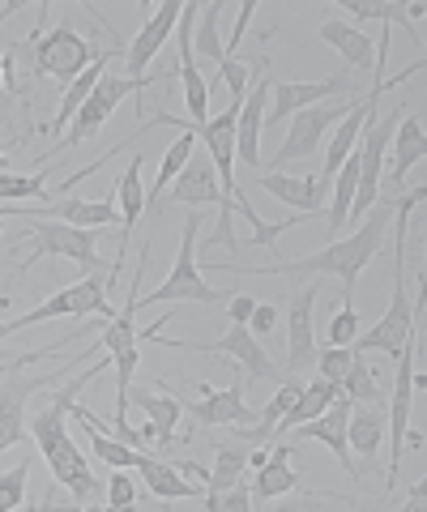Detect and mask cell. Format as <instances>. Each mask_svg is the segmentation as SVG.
Listing matches in <instances>:
<instances>
[{"instance_id": "obj_1", "label": "cell", "mask_w": 427, "mask_h": 512, "mask_svg": "<svg viewBox=\"0 0 427 512\" xmlns=\"http://www.w3.org/2000/svg\"><path fill=\"white\" fill-rule=\"evenodd\" d=\"M393 210L398 201L393 197H376V205L359 218V227L351 235H338L329 239L321 252L312 256H299V261H278V265H231V261H214V269H227V274H278V278H308V274H334L342 278V308H355V278L359 269L376 261L381 252V239L393 222Z\"/></svg>"}, {"instance_id": "obj_2", "label": "cell", "mask_w": 427, "mask_h": 512, "mask_svg": "<svg viewBox=\"0 0 427 512\" xmlns=\"http://www.w3.org/2000/svg\"><path fill=\"white\" fill-rule=\"evenodd\" d=\"M103 367H112V359L94 363V367H86V372H73L69 389L56 393L52 406H43V410L35 414V431H30V436H35V444H39V453H43V461H47V470H52V478H56V487H69V495H73L77 508H86L94 495H103V487H99V478H94L90 461L82 457V448L69 440V427H65V423H69V402L86 389L94 376L103 372Z\"/></svg>"}, {"instance_id": "obj_3", "label": "cell", "mask_w": 427, "mask_h": 512, "mask_svg": "<svg viewBox=\"0 0 427 512\" xmlns=\"http://www.w3.org/2000/svg\"><path fill=\"white\" fill-rule=\"evenodd\" d=\"M103 52L94 47L90 39H82L73 30V22H56L52 30H39L30 35L26 43L18 47H5V82H9V94H13V77H56L60 86H73L94 60Z\"/></svg>"}, {"instance_id": "obj_4", "label": "cell", "mask_w": 427, "mask_h": 512, "mask_svg": "<svg viewBox=\"0 0 427 512\" xmlns=\"http://www.w3.org/2000/svg\"><path fill=\"white\" fill-rule=\"evenodd\" d=\"M120 261H124V256H116L107 274H90L86 282L56 291L52 299L39 303V308H30L26 316H13L9 325H0V342H5L9 333H18V329L43 325V320H60V316H103V320H112L116 312H112V303H107V291H112L116 278H120Z\"/></svg>"}, {"instance_id": "obj_5", "label": "cell", "mask_w": 427, "mask_h": 512, "mask_svg": "<svg viewBox=\"0 0 427 512\" xmlns=\"http://www.w3.org/2000/svg\"><path fill=\"white\" fill-rule=\"evenodd\" d=\"M18 235L35 239V256L18 265V274H26L43 256H60V261H73L77 269H86V274H103L99 227H69V222H52V218H30Z\"/></svg>"}, {"instance_id": "obj_6", "label": "cell", "mask_w": 427, "mask_h": 512, "mask_svg": "<svg viewBox=\"0 0 427 512\" xmlns=\"http://www.w3.org/2000/svg\"><path fill=\"white\" fill-rule=\"evenodd\" d=\"M197 239H201V214H188L180 227V252H176V269L163 278V286L150 295L137 299V308H150V303H227L223 291H214L210 282L201 278L197 269Z\"/></svg>"}, {"instance_id": "obj_7", "label": "cell", "mask_w": 427, "mask_h": 512, "mask_svg": "<svg viewBox=\"0 0 427 512\" xmlns=\"http://www.w3.org/2000/svg\"><path fill=\"white\" fill-rule=\"evenodd\" d=\"M176 77V69H167V73H154V77H141V82H133V77H112V73H103L99 77V86L90 90V99L82 103V111L73 116L69 124V133L60 137V146H52V154H65V146H82V141H90L99 128L107 124V116L120 107V99H129V94H137L141 99V86H154V82H171Z\"/></svg>"}, {"instance_id": "obj_8", "label": "cell", "mask_w": 427, "mask_h": 512, "mask_svg": "<svg viewBox=\"0 0 427 512\" xmlns=\"http://www.w3.org/2000/svg\"><path fill=\"white\" fill-rule=\"evenodd\" d=\"M65 376H73L69 363L60 367V372H52V376H30L26 367L13 363V355H9V363L0 367V453L13 448V444H22V440H30V427H26L30 397H35L43 384L65 380Z\"/></svg>"}, {"instance_id": "obj_9", "label": "cell", "mask_w": 427, "mask_h": 512, "mask_svg": "<svg viewBox=\"0 0 427 512\" xmlns=\"http://www.w3.org/2000/svg\"><path fill=\"white\" fill-rule=\"evenodd\" d=\"M154 342H163L171 350H197V355H227L231 363L244 367V384H252V380H278L282 384L287 380L282 363H274L270 355H265L261 342L252 338V329L240 325V320H231V329L218 342H171V338H163V333H154Z\"/></svg>"}, {"instance_id": "obj_10", "label": "cell", "mask_w": 427, "mask_h": 512, "mask_svg": "<svg viewBox=\"0 0 427 512\" xmlns=\"http://www.w3.org/2000/svg\"><path fill=\"white\" fill-rule=\"evenodd\" d=\"M351 103L355 99H342V103H329V107H304V111H295L291 116V133H287V141L278 146V154H270V163H274V171H282L287 163H304L308 154H316L321 150V137L334 128L346 111H351Z\"/></svg>"}, {"instance_id": "obj_11", "label": "cell", "mask_w": 427, "mask_h": 512, "mask_svg": "<svg viewBox=\"0 0 427 512\" xmlns=\"http://www.w3.org/2000/svg\"><path fill=\"white\" fill-rule=\"evenodd\" d=\"M265 111H270V60H257V82L248 86L240 99V116H235V154L244 167H261V128H265Z\"/></svg>"}, {"instance_id": "obj_12", "label": "cell", "mask_w": 427, "mask_h": 512, "mask_svg": "<svg viewBox=\"0 0 427 512\" xmlns=\"http://www.w3.org/2000/svg\"><path fill=\"white\" fill-rule=\"evenodd\" d=\"M321 299V286H295L291 291V308H287V376H304L308 367H316V333H312V312Z\"/></svg>"}, {"instance_id": "obj_13", "label": "cell", "mask_w": 427, "mask_h": 512, "mask_svg": "<svg viewBox=\"0 0 427 512\" xmlns=\"http://www.w3.org/2000/svg\"><path fill=\"white\" fill-rule=\"evenodd\" d=\"M419 346V329L410 333L406 350L398 355V384H393V406H389V427H385V440H389V474H385V491L393 495V487H398V474H402V453H406V427H410V355H415Z\"/></svg>"}, {"instance_id": "obj_14", "label": "cell", "mask_w": 427, "mask_h": 512, "mask_svg": "<svg viewBox=\"0 0 427 512\" xmlns=\"http://www.w3.org/2000/svg\"><path fill=\"white\" fill-rule=\"evenodd\" d=\"M270 94H274V111H265V124H282V120H291L295 111H304V107H316L321 99H329V94H342V99H355V86H351V77L346 73H334V77H325V82H274L270 77Z\"/></svg>"}, {"instance_id": "obj_15", "label": "cell", "mask_w": 427, "mask_h": 512, "mask_svg": "<svg viewBox=\"0 0 427 512\" xmlns=\"http://www.w3.org/2000/svg\"><path fill=\"white\" fill-rule=\"evenodd\" d=\"M244 393H248V384L240 380V363H235V384L223 393H214V389H205L201 402H184V410L197 419V427H231V423H257V410H252L244 402Z\"/></svg>"}, {"instance_id": "obj_16", "label": "cell", "mask_w": 427, "mask_h": 512, "mask_svg": "<svg viewBox=\"0 0 427 512\" xmlns=\"http://www.w3.org/2000/svg\"><path fill=\"white\" fill-rule=\"evenodd\" d=\"M180 0H163V5L154 9V18L137 30V39L124 47V69H129V77L133 82H141L146 77V69H150V60L163 52V43L171 39V30H176V22H180Z\"/></svg>"}, {"instance_id": "obj_17", "label": "cell", "mask_w": 427, "mask_h": 512, "mask_svg": "<svg viewBox=\"0 0 427 512\" xmlns=\"http://www.w3.org/2000/svg\"><path fill=\"white\" fill-rule=\"evenodd\" d=\"M346 423H351V397L338 393L334 402H329L321 414H316V419L299 423V427H295V436H299V440H321V444H329V448H334V457L359 478L363 470L351 461V444H346Z\"/></svg>"}, {"instance_id": "obj_18", "label": "cell", "mask_w": 427, "mask_h": 512, "mask_svg": "<svg viewBox=\"0 0 427 512\" xmlns=\"http://www.w3.org/2000/svg\"><path fill=\"white\" fill-rule=\"evenodd\" d=\"M0 218H56V222H69V227H107L116 222L112 201H82V197H60V201H47L39 210H0Z\"/></svg>"}, {"instance_id": "obj_19", "label": "cell", "mask_w": 427, "mask_h": 512, "mask_svg": "<svg viewBox=\"0 0 427 512\" xmlns=\"http://www.w3.org/2000/svg\"><path fill=\"white\" fill-rule=\"evenodd\" d=\"M137 402V410L150 419V427H141L146 440H158L163 448L176 444V427H180V414H184V402L176 393H150V389H137L129 393V406Z\"/></svg>"}, {"instance_id": "obj_20", "label": "cell", "mask_w": 427, "mask_h": 512, "mask_svg": "<svg viewBox=\"0 0 427 512\" xmlns=\"http://www.w3.org/2000/svg\"><path fill=\"white\" fill-rule=\"evenodd\" d=\"M385 427H389L385 402H351L346 444H351L363 461H376V453H381V444H385Z\"/></svg>"}, {"instance_id": "obj_21", "label": "cell", "mask_w": 427, "mask_h": 512, "mask_svg": "<svg viewBox=\"0 0 427 512\" xmlns=\"http://www.w3.org/2000/svg\"><path fill=\"white\" fill-rule=\"evenodd\" d=\"M133 470L146 478L150 495H158V500H193V495H205V491H197L193 483H188L176 461H158V457H150V453H141Z\"/></svg>"}, {"instance_id": "obj_22", "label": "cell", "mask_w": 427, "mask_h": 512, "mask_svg": "<svg viewBox=\"0 0 427 512\" xmlns=\"http://www.w3.org/2000/svg\"><path fill=\"white\" fill-rule=\"evenodd\" d=\"M291 461V448L287 444H278L270 448V457L257 466V478H252V504H261V500H278V495H287L299 487V474L287 466Z\"/></svg>"}, {"instance_id": "obj_23", "label": "cell", "mask_w": 427, "mask_h": 512, "mask_svg": "<svg viewBox=\"0 0 427 512\" xmlns=\"http://www.w3.org/2000/svg\"><path fill=\"white\" fill-rule=\"evenodd\" d=\"M116 56H124V47H116V52H103V56L94 60V64H90V69H86L82 77H77L73 86H65V99H60V107H56V120L47 124V128H52L56 137H65V133H69V120L77 116V111H82V103L90 99V90L99 86V77L107 73V64H112Z\"/></svg>"}, {"instance_id": "obj_24", "label": "cell", "mask_w": 427, "mask_h": 512, "mask_svg": "<svg viewBox=\"0 0 427 512\" xmlns=\"http://www.w3.org/2000/svg\"><path fill=\"white\" fill-rule=\"evenodd\" d=\"M342 393V384H334V380H325V376H316V380H308L304 389H299V397L291 402V410L278 419V427H274V440L278 436H287V431H295L299 423H308V419H316L334 397Z\"/></svg>"}, {"instance_id": "obj_25", "label": "cell", "mask_w": 427, "mask_h": 512, "mask_svg": "<svg viewBox=\"0 0 427 512\" xmlns=\"http://www.w3.org/2000/svg\"><path fill=\"white\" fill-rule=\"evenodd\" d=\"M316 35H321L329 47H334V52H342V60H346V64H355V69H372V64H376V47H372V39L363 35V30H355L351 22L325 18Z\"/></svg>"}, {"instance_id": "obj_26", "label": "cell", "mask_w": 427, "mask_h": 512, "mask_svg": "<svg viewBox=\"0 0 427 512\" xmlns=\"http://www.w3.org/2000/svg\"><path fill=\"white\" fill-rule=\"evenodd\" d=\"M423 154H427L423 120H419V116H410V120L402 116L398 128H393V171H389L393 188H402V184H406L410 167H419V163H423Z\"/></svg>"}, {"instance_id": "obj_27", "label": "cell", "mask_w": 427, "mask_h": 512, "mask_svg": "<svg viewBox=\"0 0 427 512\" xmlns=\"http://www.w3.org/2000/svg\"><path fill=\"white\" fill-rule=\"evenodd\" d=\"M261 188L270 192V197L287 201L295 214H321V197H325V192L316 188V175L299 180V175H287V171H270V175L261 180Z\"/></svg>"}, {"instance_id": "obj_28", "label": "cell", "mask_w": 427, "mask_h": 512, "mask_svg": "<svg viewBox=\"0 0 427 512\" xmlns=\"http://www.w3.org/2000/svg\"><path fill=\"white\" fill-rule=\"evenodd\" d=\"M116 201H120V210H124V231H120V252L116 256H129V235L137 227V218L141 210H146V188H141V154L129 158V167H124V175L116 180Z\"/></svg>"}, {"instance_id": "obj_29", "label": "cell", "mask_w": 427, "mask_h": 512, "mask_svg": "<svg viewBox=\"0 0 427 512\" xmlns=\"http://www.w3.org/2000/svg\"><path fill=\"white\" fill-rule=\"evenodd\" d=\"M227 13V5L223 0H210V5H201V13H197V26H193V56L201 60H210L214 69H223V60H227V47H223V39H218V18Z\"/></svg>"}, {"instance_id": "obj_30", "label": "cell", "mask_w": 427, "mask_h": 512, "mask_svg": "<svg viewBox=\"0 0 427 512\" xmlns=\"http://www.w3.org/2000/svg\"><path fill=\"white\" fill-rule=\"evenodd\" d=\"M197 150V133H193V124L184 120V133H180V141L171 146L167 154H163V167H158V180H154V188L146 192V205H158L163 201V192H167V184L176 180V175L184 171V163H188V154Z\"/></svg>"}, {"instance_id": "obj_31", "label": "cell", "mask_w": 427, "mask_h": 512, "mask_svg": "<svg viewBox=\"0 0 427 512\" xmlns=\"http://www.w3.org/2000/svg\"><path fill=\"white\" fill-rule=\"evenodd\" d=\"M244 470H248V448L244 444H223L214 453V470L205 474V487H210V495L227 491L235 483H244Z\"/></svg>"}, {"instance_id": "obj_32", "label": "cell", "mask_w": 427, "mask_h": 512, "mask_svg": "<svg viewBox=\"0 0 427 512\" xmlns=\"http://www.w3.org/2000/svg\"><path fill=\"white\" fill-rule=\"evenodd\" d=\"M342 393L351 397V402H385L381 376H376L372 359L359 355V350H355V359H351V367H346V376H342Z\"/></svg>"}, {"instance_id": "obj_33", "label": "cell", "mask_w": 427, "mask_h": 512, "mask_svg": "<svg viewBox=\"0 0 427 512\" xmlns=\"http://www.w3.org/2000/svg\"><path fill=\"white\" fill-rule=\"evenodd\" d=\"M47 175H52V167L47 171H35V175H13V171H0V201H52V188H47Z\"/></svg>"}, {"instance_id": "obj_34", "label": "cell", "mask_w": 427, "mask_h": 512, "mask_svg": "<svg viewBox=\"0 0 427 512\" xmlns=\"http://www.w3.org/2000/svg\"><path fill=\"white\" fill-rule=\"evenodd\" d=\"M26 478H30V461H18L9 474H0V512L26 504Z\"/></svg>"}, {"instance_id": "obj_35", "label": "cell", "mask_w": 427, "mask_h": 512, "mask_svg": "<svg viewBox=\"0 0 427 512\" xmlns=\"http://www.w3.org/2000/svg\"><path fill=\"white\" fill-rule=\"evenodd\" d=\"M346 13H355V18H376V22H402L410 30V5H368V0H346L342 5Z\"/></svg>"}, {"instance_id": "obj_36", "label": "cell", "mask_w": 427, "mask_h": 512, "mask_svg": "<svg viewBox=\"0 0 427 512\" xmlns=\"http://www.w3.org/2000/svg\"><path fill=\"white\" fill-rule=\"evenodd\" d=\"M351 359H355V350H351V346L316 350V376H325V380L342 384V376H346V367H351Z\"/></svg>"}, {"instance_id": "obj_37", "label": "cell", "mask_w": 427, "mask_h": 512, "mask_svg": "<svg viewBox=\"0 0 427 512\" xmlns=\"http://www.w3.org/2000/svg\"><path fill=\"white\" fill-rule=\"evenodd\" d=\"M248 508H252V491L244 483L205 495V512H248Z\"/></svg>"}, {"instance_id": "obj_38", "label": "cell", "mask_w": 427, "mask_h": 512, "mask_svg": "<svg viewBox=\"0 0 427 512\" xmlns=\"http://www.w3.org/2000/svg\"><path fill=\"white\" fill-rule=\"evenodd\" d=\"M137 500H141V495H137V483H133V478L124 474V470H116V474H112V483H107V508L120 512V508H133Z\"/></svg>"}, {"instance_id": "obj_39", "label": "cell", "mask_w": 427, "mask_h": 512, "mask_svg": "<svg viewBox=\"0 0 427 512\" xmlns=\"http://www.w3.org/2000/svg\"><path fill=\"white\" fill-rule=\"evenodd\" d=\"M359 338V316L355 308H338L334 320H329V342L334 346H351Z\"/></svg>"}, {"instance_id": "obj_40", "label": "cell", "mask_w": 427, "mask_h": 512, "mask_svg": "<svg viewBox=\"0 0 427 512\" xmlns=\"http://www.w3.org/2000/svg\"><path fill=\"white\" fill-rule=\"evenodd\" d=\"M274 320H278L274 303H257V308H252V316H248V329H252V338H261V333H274Z\"/></svg>"}, {"instance_id": "obj_41", "label": "cell", "mask_w": 427, "mask_h": 512, "mask_svg": "<svg viewBox=\"0 0 427 512\" xmlns=\"http://www.w3.org/2000/svg\"><path fill=\"white\" fill-rule=\"evenodd\" d=\"M257 13V0H244L240 5V18H235V30H231V52L227 56H240V39L248 35V18Z\"/></svg>"}, {"instance_id": "obj_42", "label": "cell", "mask_w": 427, "mask_h": 512, "mask_svg": "<svg viewBox=\"0 0 427 512\" xmlns=\"http://www.w3.org/2000/svg\"><path fill=\"white\" fill-rule=\"evenodd\" d=\"M252 308H257V299H248V295H235V299H227V316H231V320H240V325H248Z\"/></svg>"}, {"instance_id": "obj_43", "label": "cell", "mask_w": 427, "mask_h": 512, "mask_svg": "<svg viewBox=\"0 0 427 512\" xmlns=\"http://www.w3.org/2000/svg\"><path fill=\"white\" fill-rule=\"evenodd\" d=\"M9 103V82H5V47H0V107Z\"/></svg>"}, {"instance_id": "obj_44", "label": "cell", "mask_w": 427, "mask_h": 512, "mask_svg": "<svg viewBox=\"0 0 427 512\" xmlns=\"http://www.w3.org/2000/svg\"><path fill=\"white\" fill-rule=\"evenodd\" d=\"M9 163V154H5V141H0V167H5Z\"/></svg>"}, {"instance_id": "obj_45", "label": "cell", "mask_w": 427, "mask_h": 512, "mask_svg": "<svg viewBox=\"0 0 427 512\" xmlns=\"http://www.w3.org/2000/svg\"><path fill=\"white\" fill-rule=\"evenodd\" d=\"M0 227H5V218H0Z\"/></svg>"}]
</instances>
